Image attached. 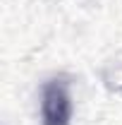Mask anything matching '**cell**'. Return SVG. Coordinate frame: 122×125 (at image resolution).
Here are the masks:
<instances>
[{
	"mask_svg": "<svg viewBox=\"0 0 122 125\" xmlns=\"http://www.w3.org/2000/svg\"><path fill=\"white\" fill-rule=\"evenodd\" d=\"M41 118H43V125H70V120H72V99H70L67 82L50 79L43 87Z\"/></svg>",
	"mask_w": 122,
	"mask_h": 125,
	"instance_id": "6da1fadb",
	"label": "cell"
}]
</instances>
